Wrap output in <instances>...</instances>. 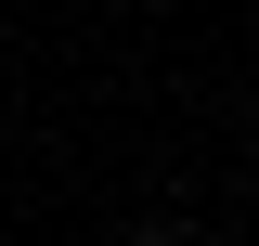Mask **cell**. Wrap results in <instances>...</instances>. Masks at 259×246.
<instances>
[{"label":"cell","instance_id":"obj_1","mask_svg":"<svg viewBox=\"0 0 259 246\" xmlns=\"http://www.w3.org/2000/svg\"><path fill=\"white\" fill-rule=\"evenodd\" d=\"M117 246H182V220H130V233H117Z\"/></svg>","mask_w":259,"mask_h":246}]
</instances>
